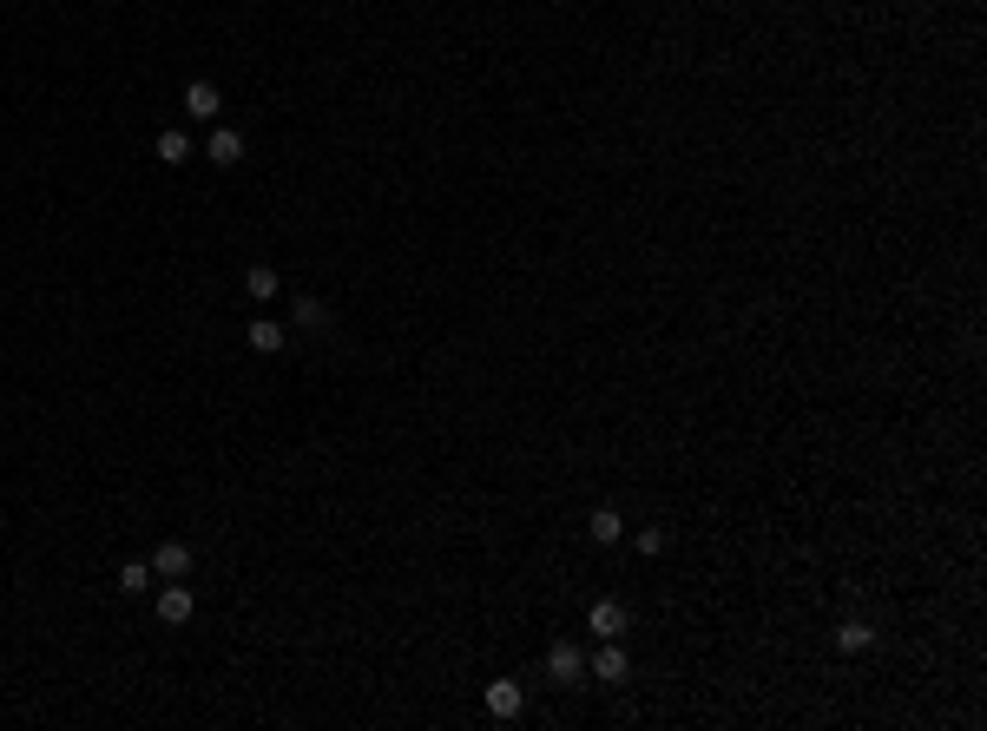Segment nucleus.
<instances>
[{
	"mask_svg": "<svg viewBox=\"0 0 987 731\" xmlns=\"http://www.w3.org/2000/svg\"><path fill=\"white\" fill-rule=\"evenodd\" d=\"M547 679H553V685H580V679H586V659H580V646H573V639L547 646Z\"/></svg>",
	"mask_w": 987,
	"mask_h": 731,
	"instance_id": "f257e3e1",
	"label": "nucleus"
},
{
	"mask_svg": "<svg viewBox=\"0 0 987 731\" xmlns=\"http://www.w3.org/2000/svg\"><path fill=\"white\" fill-rule=\"evenodd\" d=\"M626 626H632L626 600H599L593 613H586V633H599V639H626Z\"/></svg>",
	"mask_w": 987,
	"mask_h": 731,
	"instance_id": "f03ea898",
	"label": "nucleus"
},
{
	"mask_svg": "<svg viewBox=\"0 0 987 731\" xmlns=\"http://www.w3.org/2000/svg\"><path fill=\"white\" fill-rule=\"evenodd\" d=\"M586 672H593V679H606V685H619V679H626V646H619V639H599V652H593V659H586Z\"/></svg>",
	"mask_w": 987,
	"mask_h": 731,
	"instance_id": "7ed1b4c3",
	"label": "nucleus"
},
{
	"mask_svg": "<svg viewBox=\"0 0 987 731\" xmlns=\"http://www.w3.org/2000/svg\"><path fill=\"white\" fill-rule=\"evenodd\" d=\"M191 613H198V600H191V587H178V580H165V587H158V620H165V626H185Z\"/></svg>",
	"mask_w": 987,
	"mask_h": 731,
	"instance_id": "20e7f679",
	"label": "nucleus"
},
{
	"mask_svg": "<svg viewBox=\"0 0 987 731\" xmlns=\"http://www.w3.org/2000/svg\"><path fill=\"white\" fill-rule=\"evenodd\" d=\"M218 112H224V99H218V86H211V80H191V86H185V119L211 126Z\"/></svg>",
	"mask_w": 987,
	"mask_h": 731,
	"instance_id": "39448f33",
	"label": "nucleus"
},
{
	"mask_svg": "<svg viewBox=\"0 0 987 731\" xmlns=\"http://www.w3.org/2000/svg\"><path fill=\"white\" fill-rule=\"evenodd\" d=\"M152 573H158V580H185V573H191V547L185 541H158L152 547Z\"/></svg>",
	"mask_w": 987,
	"mask_h": 731,
	"instance_id": "423d86ee",
	"label": "nucleus"
},
{
	"mask_svg": "<svg viewBox=\"0 0 987 731\" xmlns=\"http://www.w3.org/2000/svg\"><path fill=\"white\" fill-rule=\"evenodd\" d=\"M204 159H211V165H237V159H244V132L211 126V139H204Z\"/></svg>",
	"mask_w": 987,
	"mask_h": 731,
	"instance_id": "0eeeda50",
	"label": "nucleus"
},
{
	"mask_svg": "<svg viewBox=\"0 0 987 731\" xmlns=\"http://www.w3.org/2000/svg\"><path fill=\"white\" fill-rule=\"evenodd\" d=\"M586 534H593L599 547H619V541H626V514H619V508H593V514H586Z\"/></svg>",
	"mask_w": 987,
	"mask_h": 731,
	"instance_id": "6e6552de",
	"label": "nucleus"
},
{
	"mask_svg": "<svg viewBox=\"0 0 987 731\" xmlns=\"http://www.w3.org/2000/svg\"><path fill=\"white\" fill-rule=\"evenodd\" d=\"M520 705H527L520 679H494V685H487V712H494V718H520Z\"/></svg>",
	"mask_w": 987,
	"mask_h": 731,
	"instance_id": "1a4fd4ad",
	"label": "nucleus"
},
{
	"mask_svg": "<svg viewBox=\"0 0 987 731\" xmlns=\"http://www.w3.org/2000/svg\"><path fill=\"white\" fill-rule=\"evenodd\" d=\"M244 336H251V350H257V356H277L283 343H290V330H283L277 317H251V330H244Z\"/></svg>",
	"mask_w": 987,
	"mask_h": 731,
	"instance_id": "9d476101",
	"label": "nucleus"
},
{
	"mask_svg": "<svg viewBox=\"0 0 987 731\" xmlns=\"http://www.w3.org/2000/svg\"><path fill=\"white\" fill-rule=\"evenodd\" d=\"M244 290H251L257 303H270V297H277V290H283V277L270 271V264H251V271H244Z\"/></svg>",
	"mask_w": 987,
	"mask_h": 731,
	"instance_id": "9b49d317",
	"label": "nucleus"
},
{
	"mask_svg": "<svg viewBox=\"0 0 987 731\" xmlns=\"http://www.w3.org/2000/svg\"><path fill=\"white\" fill-rule=\"evenodd\" d=\"M158 159H165V165H185L191 159V132L165 126V132H158Z\"/></svg>",
	"mask_w": 987,
	"mask_h": 731,
	"instance_id": "f8f14e48",
	"label": "nucleus"
},
{
	"mask_svg": "<svg viewBox=\"0 0 987 731\" xmlns=\"http://www.w3.org/2000/svg\"><path fill=\"white\" fill-rule=\"evenodd\" d=\"M152 560H126V567H119V593H152Z\"/></svg>",
	"mask_w": 987,
	"mask_h": 731,
	"instance_id": "ddd939ff",
	"label": "nucleus"
},
{
	"mask_svg": "<svg viewBox=\"0 0 987 731\" xmlns=\"http://www.w3.org/2000/svg\"><path fill=\"white\" fill-rule=\"evenodd\" d=\"M869 646H876V633H869L862 620H843V626H836V652H869Z\"/></svg>",
	"mask_w": 987,
	"mask_h": 731,
	"instance_id": "4468645a",
	"label": "nucleus"
},
{
	"mask_svg": "<svg viewBox=\"0 0 987 731\" xmlns=\"http://www.w3.org/2000/svg\"><path fill=\"white\" fill-rule=\"evenodd\" d=\"M297 330H329V310H323V303H316V297H297Z\"/></svg>",
	"mask_w": 987,
	"mask_h": 731,
	"instance_id": "2eb2a0df",
	"label": "nucleus"
},
{
	"mask_svg": "<svg viewBox=\"0 0 987 731\" xmlns=\"http://www.w3.org/2000/svg\"><path fill=\"white\" fill-rule=\"evenodd\" d=\"M632 547H639V554H665V527H639Z\"/></svg>",
	"mask_w": 987,
	"mask_h": 731,
	"instance_id": "dca6fc26",
	"label": "nucleus"
}]
</instances>
